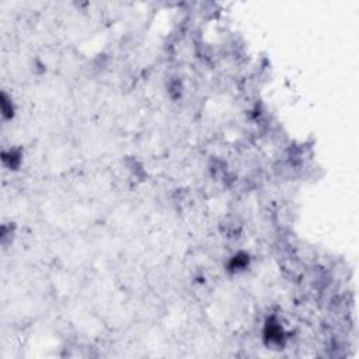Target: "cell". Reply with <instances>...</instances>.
Listing matches in <instances>:
<instances>
[{"instance_id":"1","label":"cell","mask_w":359,"mask_h":359,"mask_svg":"<svg viewBox=\"0 0 359 359\" xmlns=\"http://www.w3.org/2000/svg\"><path fill=\"white\" fill-rule=\"evenodd\" d=\"M264 335L268 343L271 344H281L283 340V330L282 327L279 326L275 319L267 321L265 324V330H264Z\"/></svg>"},{"instance_id":"2","label":"cell","mask_w":359,"mask_h":359,"mask_svg":"<svg viewBox=\"0 0 359 359\" xmlns=\"http://www.w3.org/2000/svg\"><path fill=\"white\" fill-rule=\"evenodd\" d=\"M247 265H249V256H247L245 253H239V254H236V256L232 258L230 264H229L230 271H233V272L241 271V270H244Z\"/></svg>"}]
</instances>
